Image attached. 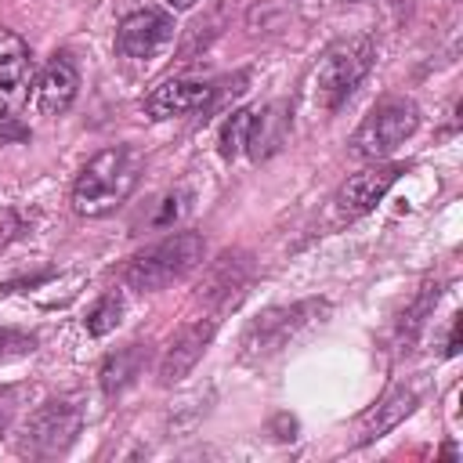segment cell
Masks as SVG:
<instances>
[{
  "mask_svg": "<svg viewBox=\"0 0 463 463\" xmlns=\"http://www.w3.org/2000/svg\"><path fill=\"white\" fill-rule=\"evenodd\" d=\"M373 58H376V47L369 36H354L329 47L315 69V101L322 109H340L354 94V87L369 76Z\"/></svg>",
  "mask_w": 463,
  "mask_h": 463,
  "instance_id": "cell-3",
  "label": "cell"
},
{
  "mask_svg": "<svg viewBox=\"0 0 463 463\" xmlns=\"http://www.w3.org/2000/svg\"><path fill=\"white\" fill-rule=\"evenodd\" d=\"M199 264H203V239L195 232H174V235L145 246L141 253H134L123 268V282L130 289L156 293V289H166L170 282L184 279Z\"/></svg>",
  "mask_w": 463,
  "mask_h": 463,
  "instance_id": "cell-2",
  "label": "cell"
},
{
  "mask_svg": "<svg viewBox=\"0 0 463 463\" xmlns=\"http://www.w3.org/2000/svg\"><path fill=\"white\" fill-rule=\"evenodd\" d=\"M119 318H123V300H119V293H105V297L87 311V333H90V336H105V333H112V329L119 326Z\"/></svg>",
  "mask_w": 463,
  "mask_h": 463,
  "instance_id": "cell-18",
  "label": "cell"
},
{
  "mask_svg": "<svg viewBox=\"0 0 463 463\" xmlns=\"http://www.w3.org/2000/svg\"><path fill=\"white\" fill-rule=\"evenodd\" d=\"M141 174V163L130 148L116 145L98 152L76 177L72 184V210L80 217H105L112 213L119 203H127V195L134 192Z\"/></svg>",
  "mask_w": 463,
  "mask_h": 463,
  "instance_id": "cell-1",
  "label": "cell"
},
{
  "mask_svg": "<svg viewBox=\"0 0 463 463\" xmlns=\"http://www.w3.org/2000/svg\"><path fill=\"white\" fill-rule=\"evenodd\" d=\"M326 311H329L326 300H297V304L271 307V311L257 315L242 333V358L246 362H264V358L279 354L282 347H289V340L297 333H304Z\"/></svg>",
  "mask_w": 463,
  "mask_h": 463,
  "instance_id": "cell-4",
  "label": "cell"
},
{
  "mask_svg": "<svg viewBox=\"0 0 463 463\" xmlns=\"http://www.w3.org/2000/svg\"><path fill=\"white\" fill-rule=\"evenodd\" d=\"M166 4H170V7H174V11H188V7H192V4H195V0H166Z\"/></svg>",
  "mask_w": 463,
  "mask_h": 463,
  "instance_id": "cell-23",
  "label": "cell"
},
{
  "mask_svg": "<svg viewBox=\"0 0 463 463\" xmlns=\"http://www.w3.org/2000/svg\"><path fill=\"white\" fill-rule=\"evenodd\" d=\"M412 405H416V394H412L409 387H394L376 409H369V412L362 416V441H373V438L387 434L391 427H398V423L412 412Z\"/></svg>",
  "mask_w": 463,
  "mask_h": 463,
  "instance_id": "cell-14",
  "label": "cell"
},
{
  "mask_svg": "<svg viewBox=\"0 0 463 463\" xmlns=\"http://www.w3.org/2000/svg\"><path fill=\"white\" fill-rule=\"evenodd\" d=\"M398 174H402V166H365V170L351 174L340 184V192H336V213L340 217H362V213H369L391 192V184L398 181Z\"/></svg>",
  "mask_w": 463,
  "mask_h": 463,
  "instance_id": "cell-11",
  "label": "cell"
},
{
  "mask_svg": "<svg viewBox=\"0 0 463 463\" xmlns=\"http://www.w3.org/2000/svg\"><path fill=\"white\" fill-rule=\"evenodd\" d=\"M213 98H217L213 83H203V80H166V83H159L145 98V112L152 119H177V116L203 112L206 105H213Z\"/></svg>",
  "mask_w": 463,
  "mask_h": 463,
  "instance_id": "cell-10",
  "label": "cell"
},
{
  "mask_svg": "<svg viewBox=\"0 0 463 463\" xmlns=\"http://www.w3.org/2000/svg\"><path fill=\"white\" fill-rule=\"evenodd\" d=\"M145 369V347L141 344H127L116 354L105 358L101 365V391L105 394H119L123 387H130Z\"/></svg>",
  "mask_w": 463,
  "mask_h": 463,
  "instance_id": "cell-15",
  "label": "cell"
},
{
  "mask_svg": "<svg viewBox=\"0 0 463 463\" xmlns=\"http://www.w3.org/2000/svg\"><path fill=\"white\" fill-rule=\"evenodd\" d=\"M217 326H221V311H206L203 318L188 322V326L170 340V347L163 351V362H159V383H163V387L184 380V376L195 369V362L203 358V351H206L210 336L217 333Z\"/></svg>",
  "mask_w": 463,
  "mask_h": 463,
  "instance_id": "cell-8",
  "label": "cell"
},
{
  "mask_svg": "<svg viewBox=\"0 0 463 463\" xmlns=\"http://www.w3.org/2000/svg\"><path fill=\"white\" fill-rule=\"evenodd\" d=\"M80 423H83L80 405H72V402H47V405H40V409L25 420L22 452H33V456L65 452V449L76 441Z\"/></svg>",
  "mask_w": 463,
  "mask_h": 463,
  "instance_id": "cell-6",
  "label": "cell"
},
{
  "mask_svg": "<svg viewBox=\"0 0 463 463\" xmlns=\"http://www.w3.org/2000/svg\"><path fill=\"white\" fill-rule=\"evenodd\" d=\"M459 351V315L452 318V326H449V344H445V354H456Z\"/></svg>",
  "mask_w": 463,
  "mask_h": 463,
  "instance_id": "cell-22",
  "label": "cell"
},
{
  "mask_svg": "<svg viewBox=\"0 0 463 463\" xmlns=\"http://www.w3.org/2000/svg\"><path fill=\"white\" fill-rule=\"evenodd\" d=\"M416 123H420V112L409 98H387L362 119V127L351 137V152L362 159H383L398 145H405V137H412Z\"/></svg>",
  "mask_w": 463,
  "mask_h": 463,
  "instance_id": "cell-5",
  "label": "cell"
},
{
  "mask_svg": "<svg viewBox=\"0 0 463 463\" xmlns=\"http://www.w3.org/2000/svg\"><path fill=\"white\" fill-rule=\"evenodd\" d=\"M33 336L18 333V329H0V358H18V354H29L33 351Z\"/></svg>",
  "mask_w": 463,
  "mask_h": 463,
  "instance_id": "cell-19",
  "label": "cell"
},
{
  "mask_svg": "<svg viewBox=\"0 0 463 463\" xmlns=\"http://www.w3.org/2000/svg\"><path fill=\"white\" fill-rule=\"evenodd\" d=\"M80 90V76H76V65L65 58V54H54L40 76V87H36V105L43 116H61L72 98Z\"/></svg>",
  "mask_w": 463,
  "mask_h": 463,
  "instance_id": "cell-13",
  "label": "cell"
},
{
  "mask_svg": "<svg viewBox=\"0 0 463 463\" xmlns=\"http://www.w3.org/2000/svg\"><path fill=\"white\" fill-rule=\"evenodd\" d=\"M246 279H250V257L246 253H221L217 260H213V268L206 271V279H203V289H199V297L210 304V311H228V307H235L239 304V297H242V286H246Z\"/></svg>",
  "mask_w": 463,
  "mask_h": 463,
  "instance_id": "cell-12",
  "label": "cell"
},
{
  "mask_svg": "<svg viewBox=\"0 0 463 463\" xmlns=\"http://www.w3.org/2000/svg\"><path fill=\"white\" fill-rule=\"evenodd\" d=\"M286 123H289V116H282L279 105L260 109V112L253 109V127H250L246 152H250L253 159H264L268 152H275V148L282 145V137H286Z\"/></svg>",
  "mask_w": 463,
  "mask_h": 463,
  "instance_id": "cell-16",
  "label": "cell"
},
{
  "mask_svg": "<svg viewBox=\"0 0 463 463\" xmlns=\"http://www.w3.org/2000/svg\"><path fill=\"white\" fill-rule=\"evenodd\" d=\"M170 40H174V22L163 11H148V7L127 14L116 29V51L134 61L163 54L170 47Z\"/></svg>",
  "mask_w": 463,
  "mask_h": 463,
  "instance_id": "cell-7",
  "label": "cell"
},
{
  "mask_svg": "<svg viewBox=\"0 0 463 463\" xmlns=\"http://www.w3.org/2000/svg\"><path fill=\"white\" fill-rule=\"evenodd\" d=\"M18 235H22V217H18L14 210L0 206V246H7V242L18 239Z\"/></svg>",
  "mask_w": 463,
  "mask_h": 463,
  "instance_id": "cell-20",
  "label": "cell"
},
{
  "mask_svg": "<svg viewBox=\"0 0 463 463\" xmlns=\"http://www.w3.org/2000/svg\"><path fill=\"white\" fill-rule=\"evenodd\" d=\"M18 398H22L18 387H0V427H7L11 416L18 412Z\"/></svg>",
  "mask_w": 463,
  "mask_h": 463,
  "instance_id": "cell-21",
  "label": "cell"
},
{
  "mask_svg": "<svg viewBox=\"0 0 463 463\" xmlns=\"http://www.w3.org/2000/svg\"><path fill=\"white\" fill-rule=\"evenodd\" d=\"M250 127H253V109H235L224 119V127H221V156L224 159H235L239 152H246Z\"/></svg>",
  "mask_w": 463,
  "mask_h": 463,
  "instance_id": "cell-17",
  "label": "cell"
},
{
  "mask_svg": "<svg viewBox=\"0 0 463 463\" xmlns=\"http://www.w3.org/2000/svg\"><path fill=\"white\" fill-rule=\"evenodd\" d=\"M33 87V58L29 47L0 29V123H7L29 98Z\"/></svg>",
  "mask_w": 463,
  "mask_h": 463,
  "instance_id": "cell-9",
  "label": "cell"
}]
</instances>
